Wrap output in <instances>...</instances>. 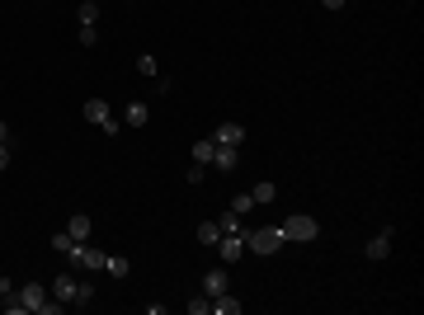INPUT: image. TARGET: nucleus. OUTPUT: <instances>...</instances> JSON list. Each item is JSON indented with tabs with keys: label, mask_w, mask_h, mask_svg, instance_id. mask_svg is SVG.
<instances>
[{
	"label": "nucleus",
	"mask_w": 424,
	"mask_h": 315,
	"mask_svg": "<svg viewBox=\"0 0 424 315\" xmlns=\"http://www.w3.org/2000/svg\"><path fill=\"white\" fill-rule=\"evenodd\" d=\"M227 212H236V216H250V212H255V198H250V193H236Z\"/></svg>",
	"instance_id": "aec40b11"
},
{
	"label": "nucleus",
	"mask_w": 424,
	"mask_h": 315,
	"mask_svg": "<svg viewBox=\"0 0 424 315\" xmlns=\"http://www.w3.org/2000/svg\"><path fill=\"white\" fill-rule=\"evenodd\" d=\"M76 19H80V24H99V0H80Z\"/></svg>",
	"instance_id": "a211bd4d"
},
{
	"label": "nucleus",
	"mask_w": 424,
	"mask_h": 315,
	"mask_svg": "<svg viewBox=\"0 0 424 315\" xmlns=\"http://www.w3.org/2000/svg\"><path fill=\"white\" fill-rule=\"evenodd\" d=\"M217 226H222L227 236H245V231H250V226H245V216H236V212H227V216H222Z\"/></svg>",
	"instance_id": "f3484780"
},
{
	"label": "nucleus",
	"mask_w": 424,
	"mask_h": 315,
	"mask_svg": "<svg viewBox=\"0 0 424 315\" xmlns=\"http://www.w3.org/2000/svg\"><path fill=\"white\" fill-rule=\"evenodd\" d=\"M71 245H76V240L66 236V231H57V236H52V250H57V254H66V250H71Z\"/></svg>",
	"instance_id": "b1692460"
},
{
	"label": "nucleus",
	"mask_w": 424,
	"mask_h": 315,
	"mask_svg": "<svg viewBox=\"0 0 424 315\" xmlns=\"http://www.w3.org/2000/svg\"><path fill=\"white\" fill-rule=\"evenodd\" d=\"M392 240H396V226H382V231H377V236L363 245V254H368L372 263H382L387 254H392Z\"/></svg>",
	"instance_id": "423d86ee"
},
{
	"label": "nucleus",
	"mask_w": 424,
	"mask_h": 315,
	"mask_svg": "<svg viewBox=\"0 0 424 315\" xmlns=\"http://www.w3.org/2000/svg\"><path fill=\"white\" fill-rule=\"evenodd\" d=\"M250 198H255V207H269V203L278 198V188H273V184L264 179V184H255V188H250Z\"/></svg>",
	"instance_id": "dca6fc26"
},
{
	"label": "nucleus",
	"mask_w": 424,
	"mask_h": 315,
	"mask_svg": "<svg viewBox=\"0 0 424 315\" xmlns=\"http://www.w3.org/2000/svg\"><path fill=\"white\" fill-rule=\"evenodd\" d=\"M10 160H15V156H10V146H5V141H0V174H5V170H10Z\"/></svg>",
	"instance_id": "393cba45"
},
{
	"label": "nucleus",
	"mask_w": 424,
	"mask_h": 315,
	"mask_svg": "<svg viewBox=\"0 0 424 315\" xmlns=\"http://www.w3.org/2000/svg\"><path fill=\"white\" fill-rule=\"evenodd\" d=\"M90 231H95V221H90L85 212H76V216L66 221V236H71V240H90Z\"/></svg>",
	"instance_id": "f8f14e48"
},
{
	"label": "nucleus",
	"mask_w": 424,
	"mask_h": 315,
	"mask_svg": "<svg viewBox=\"0 0 424 315\" xmlns=\"http://www.w3.org/2000/svg\"><path fill=\"white\" fill-rule=\"evenodd\" d=\"M203 292H208V296H222V292H231V278H227V268H208V273H203Z\"/></svg>",
	"instance_id": "6e6552de"
},
{
	"label": "nucleus",
	"mask_w": 424,
	"mask_h": 315,
	"mask_svg": "<svg viewBox=\"0 0 424 315\" xmlns=\"http://www.w3.org/2000/svg\"><path fill=\"white\" fill-rule=\"evenodd\" d=\"M212 156H217V141H212V136H203V141L189 146V160H193V165H212Z\"/></svg>",
	"instance_id": "9b49d317"
},
{
	"label": "nucleus",
	"mask_w": 424,
	"mask_h": 315,
	"mask_svg": "<svg viewBox=\"0 0 424 315\" xmlns=\"http://www.w3.org/2000/svg\"><path fill=\"white\" fill-rule=\"evenodd\" d=\"M0 141L10 146V123H5V118H0Z\"/></svg>",
	"instance_id": "a878e982"
},
{
	"label": "nucleus",
	"mask_w": 424,
	"mask_h": 315,
	"mask_svg": "<svg viewBox=\"0 0 424 315\" xmlns=\"http://www.w3.org/2000/svg\"><path fill=\"white\" fill-rule=\"evenodd\" d=\"M208 311H212V296H208V292H198V296L189 301V315H208Z\"/></svg>",
	"instance_id": "5701e85b"
},
{
	"label": "nucleus",
	"mask_w": 424,
	"mask_h": 315,
	"mask_svg": "<svg viewBox=\"0 0 424 315\" xmlns=\"http://www.w3.org/2000/svg\"><path fill=\"white\" fill-rule=\"evenodd\" d=\"M245 306H240L231 292H222V296H212V315H240Z\"/></svg>",
	"instance_id": "4468645a"
},
{
	"label": "nucleus",
	"mask_w": 424,
	"mask_h": 315,
	"mask_svg": "<svg viewBox=\"0 0 424 315\" xmlns=\"http://www.w3.org/2000/svg\"><path fill=\"white\" fill-rule=\"evenodd\" d=\"M320 5H325V10H345V0H320Z\"/></svg>",
	"instance_id": "bb28decb"
},
{
	"label": "nucleus",
	"mask_w": 424,
	"mask_h": 315,
	"mask_svg": "<svg viewBox=\"0 0 424 315\" xmlns=\"http://www.w3.org/2000/svg\"><path fill=\"white\" fill-rule=\"evenodd\" d=\"M217 240H222V226H217V221H203V226H198V245H217Z\"/></svg>",
	"instance_id": "6ab92c4d"
},
{
	"label": "nucleus",
	"mask_w": 424,
	"mask_h": 315,
	"mask_svg": "<svg viewBox=\"0 0 424 315\" xmlns=\"http://www.w3.org/2000/svg\"><path fill=\"white\" fill-rule=\"evenodd\" d=\"M76 43H80V48H95V43H99V24H80Z\"/></svg>",
	"instance_id": "412c9836"
},
{
	"label": "nucleus",
	"mask_w": 424,
	"mask_h": 315,
	"mask_svg": "<svg viewBox=\"0 0 424 315\" xmlns=\"http://www.w3.org/2000/svg\"><path fill=\"white\" fill-rule=\"evenodd\" d=\"M66 263H76V268H104V250H95L90 240H76L66 250Z\"/></svg>",
	"instance_id": "39448f33"
},
{
	"label": "nucleus",
	"mask_w": 424,
	"mask_h": 315,
	"mask_svg": "<svg viewBox=\"0 0 424 315\" xmlns=\"http://www.w3.org/2000/svg\"><path fill=\"white\" fill-rule=\"evenodd\" d=\"M137 71H142V76H146V80H151V76H160L156 57H151V52H142V57H137Z\"/></svg>",
	"instance_id": "4be33fe9"
},
{
	"label": "nucleus",
	"mask_w": 424,
	"mask_h": 315,
	"mask_svg": "<svg viewBox=\"0 0 424 315\" xmlns=\"http://www.w3.org/2000/svg\"><path fill=\"white\" fill-rule=\"evenodd\" d=\"M217 250H222V263H236L240 254H245V236H227V231H222Z\"/></svg>",
	"instance_id": "1a4fd4ad"
},
{
	"label": "nucleus",
	"mask_w": 424,
	"mask_h": 315,
	"mask_svg": "<svg viewBox=\"0 0 424 315\" xmlns=\"http://www.w3.org/2000/svg\"><path fill=\"white\" fill-rule=\"evenodd\" d=\"M283 245H288V240H283V231H278V226H260V231H245V250H255L260 259H264V254H278Z\"/></svg>",
	"instance_id": "7ed1b4c3"
},
{
	"label": "nucleus",
	"mask_w": 424,
	"mask_h": 315,
	"mask_svg": "<svg viewBox=\"0 0 424 315\" xmlns=\"http://www.w3.org/2000/svg\"><path fill=\"white\" fill-rule=\"evenodd\" d=\"M104 273H113V278H128V273H133V263L123 259V254H104Z\"/></svg>",
	"instance_id": "2eb2a0df"
},
{
	"label": "nucleus",
	"mask_w": 424,
	"mask_h": 315,
	"mask_svg": "<svg viewBox=\"0 0 424 315\" xmlns=\"http://www.w3.org/2000/svg\"><path fill=\"white\" fill-rule=\"evenodd\" d=\"M278 231H283V240H297V245H307V240L320 236V221L316 216H307V212H292L288 221H278Z\"/></svg>",
	"instance_id": "f03ea898"
},
{
	"label": "nucleus",
	"mask_w": 424,
	"mask_h": 315,
	"mask_svg": "<svg viewBox=\"0 0 424 315\" xmlns=\"http://www.w3.org/2000/svg\"><path fill=\"white\" fill-rule=\"evenodd\" d=\"M48 292H52L66 311H71V306H90V301H95V287H90V283H76V273H57Z\"/></svg>",
	"instance_id": "f257e3e1"
},
{
	"label": "nucleus",
	"mask_w": 424,
	"mask_h": 315,
	"mask_svg": "<svg viewBox=\"0 0 424 315\" xmlns=\"http://www.w3.org/2000/svg\"><path fill=\"white\" fill-rule=\"evenodd\" d=\"M80 113H85V118H90V123H95L99 132L118 136V118H113V108H108L104 99H85V108H80Z\"/></svg>",
	"instance_id": "20e7f679"
},
{
	"label": "nucleus",
	"mask_w": 424,
	"mask_h": 315,
	"mask_svg": "<svg viewBox=\"0 0 424 315\" xmlns=\"http://www.w3.org/2000/svg\"><path fill=\"white\" fill-rule=\"evenodd\" d=\"M123 123H128V128H146V123H151V108L142 104V99H133V104L123 108Z\"/></svg>",
	"instance_id": "9d476101"
},
{
	"label": "nucleus",
	"mask_w": 424,
	"mask_h": 315,
	"mask_svg": "<svg viewBox=\"0 0 424 315\" xmlns=\"http://www.w3.org/2000/svg\"><path fill=\"white\" fill-rule=\"evenodd\" d=\"M212 141H217V146H240V141H245V128H240V123H217V128H212Z\"/></svg>",
	"instance_id": "0eeeda50"
},
{
	"label": "nucleus",
	"mask_w": 424,
	"mask_h": 315,
	"mask_svg": "<svg viewBox=\"0 0 424 315\" xmlns=\"http://www.w3.org/2000/svg\"><path fill=\"white\" fill-rule=\"evenodd\" d=\"M212 165H217V170H222V174H231V170H236V165H240V156H236V146H217V156H212Z\"/></svg>",
	"instance_id": "ddd939ff"
}]
</instances>
